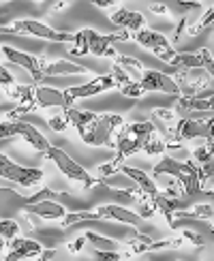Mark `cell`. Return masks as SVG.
I'll use <instances>...</instances> for the list:
<instances>
[{"mask_svg": "<svg viewBox=\"0 0 214 261\" xmlns=\"http://www.w3.org/2000/svg\"><path fill=\"white\" fill-rule=\"evenodd\" d=\"M154 124L152 122H133V124H122V128L118 130L116 135V156L110 163H103V165L96 167V178L105 180L114 176V173H120V167L124 165V161L139 152H146L148 141L154 133Z\"/></svg>", "mask_w": 214, "mask_h": 261, "instance_id": "obj_1", "label": "cell"}, {"mask_svg": "<svg viewBox=\"0 0 214 261\" xmlns=\"http://www.w3.org/2000/svg\"><path fill=\"white\" fill-rule=\"evenodd\" d=\"M126 30L120 32H114V35H99L96 30L92 28H84L79 32H75V41H73V47L69 51V56H86V54H92V56H112L116 58L118 54L114 51V43H122L128 41Z\"/></svg>", "mask_w": 214, "mask_h": 261, "instance_id": "obj_2", "label": "cell"}, {"mask_svg": "<svg viewBox=\"0 0 214 261\" xmlns=\"http://www.w3.org/2000/svg\"><path fill=\"white\" fill-rule=\"evenodd\" d=\"M152 176H171L176 182L182 184L184 189V195H197L201 193V182H199V167L197 163L193 161H178L169 154H163L154 169H152Z\"/></svg>", "mask_w": 214, "mask_h": 261, "instance_id": "obj_3", "label": "cell"}, {"mask_svg": "<svg viewBox=\"0 0 214 261\" xmlns=\"http://www.w3.org/2000/svg\"><path fill=\"white\" fill-rule=\"evenodd\" d=\"M47 159H51L54 163H56V167L60 169V173L62 176H67L69 180H73V182H77V184H82L84 189H90V187H94L96 182H99V178H94V176H90L88 171H86L77 161H73L67 152H64L62 148H56V146H51L47 152Z\"/></svg>", "mask_w": 214, "mask_h": 261, "instance_id": "obj_4", "label": "cell"}, {"mask_svg": "<svg viewBox=\"0 0 214 261\" xmlns=\"http://www.w3.org/2000/svg\"><path fill=\"white\" fill-rule=\"evenodd\" d=\"M176 141H189V139H214V114L203 118H180L176 130Z\"/></svg>", "mask_w": 214, "mask_h": 261, "instance_id": "obj_5", "label": "cell"}, {"mask_svg": "<svg viewBox=\"0 0 214 261\" xmlns=\"http://www.w3.org/2000/svg\"><path fill=\"white\" fill-rule=\"evenodd\" d=\"M13 30H15V35H28V37L56 41V43H73L75 41L73 32H62L56 28H49L47 24H43L39 19H17V21H13Z\"/></svg>", "mask_w": 214, "mask_h": 261, "instance_id": "obj_6", "label": "cell"}, {"mask_svg": "<svg viewBox=\"0 0 214 261\" xmlns=\"http://www.w3.org/2000/svg\"><path fill=\"white\" fill-rule=\"evenodd\" d=\"M0 178L5 180H11L15 184H21V187H37L43 180V171L37 169V167H21V165H15L7 154H0Z\"/></svg>", "mask_w": 214, "mask_h": 261, "instance_id": "obj_7", "label": "cell"}, {"mask_svg": "<svg viewBox=\"0 0 214 261\" xmlns=\"http://www.w3.org/2000/svg\"><path fill=\"white\" fill-rule=\"evenodd\" d=\"M116 88V80L112 75H99V77H92L90 82L79 84V86H71V88L64 90V99H67V107L75 105V101L79 99H88V96H96L105 90Z\"/></svg>", "mask_w": 214, "mask_h": 261, "instance_id": "obj_8", "label": "cell"}, {"mask_svg": "<svg viewBox=\"0 0 214 261\" xmlns=\"http://www.w3.org/2000/svg\"><path fill=\"white\" fill-rule=\"evenodd\" d=\"M133 39H135L142 47L150 49L156 58H160V60L167 62V64H171V60L176 58V51H174V47L169 45L167 37L160 35V32H156V30H148V28L137 30L135 35H133Z\"/></svg>", "mask_w": 214, "mask_h": 261, "instance_id": "obj_9", "label": "cell"}, {"mask_svg": "<svg viewBox=\"0 0 214 261\" xmlns=\"http://www.w3.org/2000/svg\"><path fill=\"white\" fill-rule=\"evenodd\" d=\"M62 114H64V118H67V122L75 126V130L79 133L84 144L90 146L92 144V135H94V126H96V122H99L101 114H96V112H84V110H77L75 105L64 107Z\"/></svg>", "mask_w": 214, "mask_h": 261, "instance_id": "obj_10", "label": "cell"}, {"mask_svg": "<svg viewBox=\"0 0 214 261\" xmlns=\"http://www.w3.org/2000/svg\"><path fill=\"white\" fill-rule=\"evenodd\" d=\"M3 56H7L9 62L17 64V67H21V69H26L32 75V82H35V84H41L43 77H45V75H43V73H45V67H47V60L45 58L32 56V54L19 51V49L9 47V45L3 47Z\"/></svg>", "mask_w": 214, "mask_h": 261, "instance_id": "obj_11", "label": "cell"}, {"mask_svg": "<svg viewBox=\"0 0 214 261\" xmlns=\"http://www.w3.org/2000/svg\"><path fill=\"white\" fill-rule=\"evenodd\" d=\"M124 120L118 114H101L99 122L94 126V135H92V144L94 148H107L114 146L116 148V135L122 128Z\"/></svg>", "mask_w": 214, "mask_h": 261, "instance_id": "obj_12", "label": "cell"}, {"mask_svg": "<svg viewBox=\"0 0 214 261\" xmlns=\"http://www.w3.org/2000/svg\"><path fill=\"white\" fill-rule=\"evenodd\" d=\"M171 67H176L180 71L184 69H201L206 71L210 77H214V56L208 47H201L197 51H182L176 54V58L171 60Z\"/></svg>", "mask_w": 214, "mask_h": 261, "instance_id": "obj_13", "label": "cell"}, {"mask_svg": "<svg viewBox=\"0 0 214 261\" xmlns=\"http://www.w3.org/2000/svg\"><path fill=\"white\" fill-rule=\"evenodd\" d=\"M43 251V244L37 242L35 238H15V240L7 242V253L3 255L5 261H26L37 259Z\"/></svg>", "mask_w": 214, "mask_h": 261, "instance_id": "obj_14", "label": "cell"}, {"mask_svg": "<svg viewBox=\"0 0 214 261\" xmlns=\"http://www.w3.org/2000/svg\"><path fill=\"white\" fill-rule=\"evenodd\" d=\"M139 84H142V88L148 92H163V94H171V96H178L180 94V86L174 77H169V75L160 73V71H146L144 77L139 80Z\"/></svg>", "mask_w": 214, "mask_h": 261, "instance_id": "obj_15", "label": "cell"}, {"mask_svg": "<svg viewBox=\"0 0 214 261\" xmlns=\"http://www.w3.org/2000/svg\"><path fill=\"white\" fill-rule=\"evenodd\" d=\"M21 212L26 214H35L39 219H45V221H62L67 216V208L58 201H39V203H24Z\"/></svg>", "mask_w": 214, "mask_h": 261, "instance_id": "obj_16", "label": "cell"}, {"mask_svg": "<svg viewBox=\"0 0 214 261\" xmlns=\"http://www.w3.org/2000/svg\"><path fill=\"white\" fill-rule=\"evenodd\" d=\"M120 173H122V176H126V178H131V180L137 184V189L142 191V193H146V197H148L150 201H154V199L158 197V187H156V182H154L152 176H148L146 171L137 169V167H126V165H122V167H120Z\"/></svg>", "mask_w": 214, "mask_h": 261, "instance_id": "obj_17", "label": "cell"}, {"mask_svg": "<svg viewBox=\"0 0 214 261\" xmlns=\"http://www.w3.org/2000/svg\"><path fill=\"white\" fill-rule=\"evenodd\" d=\"M17 126H19V137L24 139L32 150H37V152H47V150L51 148V144L47 141V137L43 135L37 126H32L30 122H26L24 118H21V120H17Z\"/></svg>", "mask_w": 214, "mask_h": 261, "instance_id": "obj_18", "label": "cell"}, {"mask_svg": "<svg viewBox=\"0 0 214 261\" xmlns=\"http://www.w3.org/2000/svg\"><path fill=\"white\" fill-rule=\"evenodd\" d=\"M110 21L114 26L122 28V30H144L146 28V17L142 13H137V11H128V9H120L116 11V13L110 17Z\"/></svg>", "mask_w": 214, "mask_h": 261, "instance_id": "obj_19", "label": "cell"}, {"mask_svg": "<svg viewBox=\"0 0 214 261\" xmlns=\"http://www.w3.org/2000/svg\"><path fill=\"white\" fill-rule=\"evenodd\" d=\"M37 86V103L41 107H67V99H64V90H58V88H51V86H41V84H35Z\"/></svg>", "mask_w": 214, "mask_h": 261, "instance_id": "obj_20", "label": "cell"}, {"mask_svg": "<svg viewBox=\"0 0 214 261\" xmlns=\"http://www.w3.org/2000/svg\"><path fill=\"white\" fill-rule=\"evenodd\" d=\"M84 73H86V67H82V64H75L71 60H56V62H47L43 75L45 77H56V75H84Z\"/></svg>", "mask_w": 214, "mask_h": 261, "instance_id": "obj_21", "label": "cell"}, {"mask_svg": "<svg viewBox=\"0 0 214 261\" xmlns=\"http://www.w3.org/2000/svg\"><path fill=\"white\" fill-rule=\"evenodd\" d=\"M210 28H214V5H210V9L195 21V24H189L184 32L189 37H197V35H201V32H206Z\"/></svg>", "mask_w": 214, "mask_h": 261, "instance_id": "obj_22", "label": "cell"}, {"mask_svg": "<svg viewBox=\"0 0 214 261\" xmlns=\"http://www.w3.org/2000/svg\"><path fill=\"white\" fill-rule=\"evenodd\" d=\"M116 62L120 64V67L128 73V77H133L135 82H139L144 77L146 69H144V64L139 62L137 58H133V56H116Z\"/></svg>", "mask_w": 214, "mask_h": 261, "instance_id": "obj_23", "label": "cell"}, {"mask_svg": "<svg viewBox=\"0 0 214 261\" xmlns=\"http://www.w3.org/2000/svg\"><path fill=\"white\" fill-rule=\"evenodd\" d=\"M35 240L43 244V248H54L58 242L64 240V227H60V229H37L35 231Z\"/></svg>", "mask_w": 214, "mask_h": 261, "instance_id": "obj_24", "label": "cell"}, {"mask_svg": "<svg viewBox=\"0 0 214 261\" xmlns=\"http://www.w3.org/2000/svg\"><path fill=\"white\" fill-rule=\"evenodd\" d=\"M84 238H86V242L94 248V251H116V248H118L116 240H112V238H105V236H99V233L88 231Z\"/></svg>", "mask_w": 214, "mask_h": 261, "instance_id": "obj_25", "label": "cell"}, {"mask_svg": "<svg viewBox=\"0 0 214 261\" xmlns=\"http://www.w3.org/2000/svg\"><path fill=\"white\" fill-rule=\"evenodd\" d=\"M199 9H201V5L197 0H171V5H169V11H174L180 17H189L191 13H195Z\"/></svg>", "mask_w": 214, "mask_h": 261, "instance_id": "obj_26", "label": "cell"}, {"mask_svg": "<svg viewBox=\"0 0 214 261\" xmlns=\"http://www.w3.org/2000/svg\"><path fill=\"white\" fill-rule=\"evenodd\" d=\"M58 199H69L67 193H54L51 189H41L35 195L24 199V203H39V201H58Z\"/></svg>", "mask_w": 214, "mask_h": 261, "instance_id": "obj_27", "label": "cell"}, {"mask_svg": "<svg viewBox=\"0 0 214 261\" xmlns=\"http://www.w3.org/2000/svg\"><path fill=\"white\" fill-rule=\"evenodd\" d=\"M17 233H19L17 221H13V219H3L0 221V238H5L7 242H11V240H15L17 238Z\"/></svg>", "mask_w": 214, "mask_h": 261, "instance_id": "obj_28", "label": "cell"}, {"mask_svg": "<svg viewBox=\"0 0 214 261\" xmlns=\"http://www.w3.org/2000/svg\"><path fill=\"white\" fill-rule=\"evenodd\" d=\"M24 199L26 197H19V195H15V191L0 187V208H9V203H15L19 208H24Z\"/></svg>", "mask_w": 214, "mask_h": 261, "instance_id": "obj_29", "label": "cell"}, {"mask_svg": "<svg viewBox=\"0 0 214 261\" xmlns=\"http://www.w3.org/2000/svg\"><path fill=\"white\" fill-rule=\"evenodd\" d=\"M120 92L124 96H128V99H142V96L146 94V90L142 88V84L139 82H128V84L120 86Z\"/></svg>", "mask_w": 214, "mask_h": 261, "instance_id": "obj_30", "label": "cell"}, {"mask_svg": "<svg viewBox=\"0 0 214 261\" xmlns=\"http://www.w3.org/2000/svg\"><path fill=\"white\" fill-rule=\"evenodd\" d=\"M9 137H19L17 120H0V139H9Z\"/></svg>", "mask_w": 214, "mask_h": 261, "instance_id": "obj_31", "label": "cell"}, {"mask_svg": "<svg viewBox=\"0 0 214 261\" xmlns=\"http://www.w3.org/2000/svg\"><path fill=\"white\" fill-rule=\"evenodd\" d=\"M92 261H122V255L118 251H94Z\"/></svg>", "mask_w": 214, "mask_h": 261, "instance_id": "obj_32", "label": "cell"}, {"mask_svg": "<svg viewBox=\"0 0 214 261\" xmlns=\"http://www.w3.org/2000/svg\"><path fill=\"white\" fill-rule=\"evenodd\" d=\"M67 118H64V114L62 116H51L49 118V126L56 130V133H62V130H67Z\"/></svg>", "mask_w": 214, "mask_h": 261, "instance_id": "obj_33", "label": "cell"}, {"mask_svg": "<svg viewBox=\"0 0 214 261\" xmlns=\"http://www.w3.org/2000/svg\"><path fill=\"white\" fill-rule=\"evenodd\" d=\"M180 238H182V240H186V242H191V244H195V246H203V238H201L199 233H195V231L182 229Z\"/></svg>", "mask_w": 214, "mask_h": 261, "instance_id": "obj_34", "label": "cell"}, {"mask_svg": "<svg viewBox=\"0 0 214 261\" xmlns=\"http://www.w3.org/2000/svg\"><path fill=\"white\" fill-rule=\"evenodd\" d=\"M0 86L3 88H11V86H15V80H13V75H11L3 64H0Z\"/></svg>", "mask_w": 214, "mask_h": 261, "instance_id": "obj_35", "label": "cell"}, {"mask_svg": "<svg viewBox=\"0 0 214 261\" xmlns=\"http://www.w3.org/2000/svg\"><path fill=\"white\" fill-rule=\"evenodd\" d=\"M150 11L152 13H156V15H169V7L167 5H163V3H150Z\"/></svg>", "mask_w": 214, "mask_h": 261, "instance_id": "obj_36", "label": "cell"}, {"mask_svg": "<svg viewBox=\"0 0 214 261\" xmlns=\"http://www.w3.org/2000/svg\"><path fill=\"white\" fill-rule=\"evenodd\" d=\"M84 244H86V238L82 236V238H77V240H75V242H71V244H69V251H71V253H75V255H77V253H82Z\"/></svg>", "mask_w": 214, "mask_h": 261, "instance_id": "obj_37", "label": "cell"}, {"mask_svg": "<svg viewBox=\"0 0 214 261\" xmlns=\"http://www.w3.org/2000/svg\"><path fill=\"white\" fill-rule=\"evenodd\" d=\"M54 257H56V248H43L41 255L37 257V261H51Z\"/></svg>", "mask_w": 214, "mask_h": 261, "instance_id": "obj_38", "label": "cell"}, {"mask_svg": "<svg viewBox=\"0 0 214 261\" xmlns=\"http://www.w3.org/2000/svg\"><path fill=\"white\" fill-rule=\"evenodd\" d=\"M118 0H92V5H96V7H101V9H105V7H112V5H116Z\"/></svg>", "mask_w": 214, "mask_h": 261, "instance_id": "obj_39", "label": "cell"}, {"mask_svg": "<svg viewBox=\"0 0 214 261\" xmlns=\"http://www.w3.org/2000/svg\"><path fill=\"white\" fill-rule=\"evenodd\" d=\"M0 35H15V30H13V26H0Z\"/></svg>", "mask_w": 214, "mask_h": 261, "instance_id": "obj_40", "label": "cell"}, {"mask_svg": "<svg viewBox=\"0 0 214 261\" xmlns=\"http://www.w3.org/2000/svg\"><path fill=\"white\" fill-rule=\"evenodd\" d=\"M5 246H7V240L5 238H0V255H5Z\"/></svg>", "mask_w": 214, "mask_h": 261, "instance_id": "obj_41", "label": "cell"}, {"mask_svg": "<svg viewBox=\"0 0 214 261\" xmlns=\"http://www.w3.org/2000/svg\"><path fill=\"white\" fill-rule=\"evenodd\" d=\"M206 144H208V148H210V152H212V156H214V139H208Z\"/></svg>", "mask_w": 214, "mask_h": 261, "instance_id": "obj_42", "label": "cell"}, {"mask_svg": "<svg viewBox=\"0 0 214 261\" xmlns=\"http://www.w3.org/2000/svg\"><path fill=\"white\" fill-rule=\"evenodd\" d=\"M39 3H45V0H39Z\"/></svg>", "mask_w": 214, "mask_h": 261, "instance_id": "obj_43", "label": "cell"}, {"mask_svg": "<svg viewBox=\"0 0 214 261\" xmlns=\"http://www.w3.org/2000/svg\"><path fill=\"white\" fill-rule=\"evenodd\" d=\"M7 3H13V0H7Z\"/></svg>", "mask_w": 214, "mask_h": 261, "instance_id": "obj_44", "label": "cell"}]
</instances>
